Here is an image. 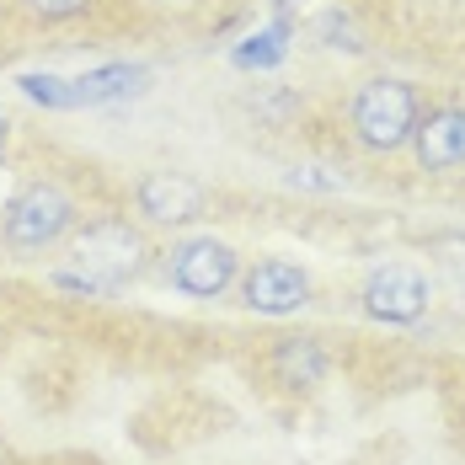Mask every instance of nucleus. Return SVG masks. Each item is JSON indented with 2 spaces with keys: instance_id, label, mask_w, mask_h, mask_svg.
I'll use <instances>...</instances> for the list:
<instances>
[{
  "instance_id": "f257e3e1",
  "label": "nucleus",
  "mask_w": 465,
  "mask_h": 465,
  "mask_svg": "<svg viewBox=\"0 0 465 465\" xmlns=\"http://www.w3.org/2000/svg\"><path fill=\"white\" fill-rule=\"evenodd\" d=\"M64 262H70V283L86 289H129L150 273L155 262V241L134 214H81V225L64 241Z\"/></svg>"
},
{
  "instance_id": "f03ea898",
  "label": "nucleus",
  "mask_w": 465,
  "mask_h": 465,
  "mask_svg": "<svg viewBox=\"0 0 465 465\" xmlns=\"http://www.w3.org/2000/svg\"><path fill=\"white\" fill-rule=\"evenodd\" d=\"M422 86L407 75H370L342 96V129L364 155H401L422 113Z\"/></svg>"
},
{
  "instance_id": "7ed1b4c3",
  "label": "nucleus",
  "mask_w": 465,
  "mask_h": 465,
  "mask_svg": "<svg viewBox=\"0 0 465 465\" xmlns=\"http://www.w3.org/2000/svg\"><path fill=\"white\" fill-rule=\"evenodd\" d=\"M75 225H81V203L59 177H33L0 203V246L16 257L59 252Z\"/></svg>"
},
{
  "instance_id": "20e7f679",
  "label": "nucleus",
  "mask_w": 465,
  "mask_h": 465,
  "mask_svg": "<svg viewBox=\"0 0 465 465\" xmlns=\"http://www.w3.org/2000/svg\"><path fill=\"white\" fill-rule=\"evenodd\" d=\"M161 268H166V283L187 300H220L241 279V252L220 235H183L172 241Z\"/></svg>"
},
{
  "instance_id": "39448f33",
  "label": "nucleus",
  "mask_w": 465,
  "mask_h": 465,
  "mask_svg": "<svg viewBox=\"0 0 465 465\" xmlns=\"http://www.w3.org/2000/svg\"><path fill=\"white\" fill-rule=\"evenodd\" d=\"M203 209H209V187L187 172L155 166L134 183V220L144 231H187L203 220Z\"/></svg>"
},
{
  "instance_id": "423d86ee",
  "label": "nucleus",
  "mask_w": 465,
  "mask_h": 465,
  "mask_svg": "<svg viewBox=\"0 0 465 465\" xmlns=\"http://www.w3.org/2000/svg\"><path fill=\"white\" fill-rule=\"evenodd\" d=\"M428 305H433V279H428V268H418V262H380L370 279H364V289H359V311L370 322H385V326L422 322Z\"/></svg>"
},
{
  "instance_id": "0eeeda50",
  "label": "nucleus",
  "mask_w": 465,
  "mask_h": 465,
  "mask_svg": "<svg viewBox=\"0 0 465 465\" xmlns=\"http://www.w3.org/2000/svg\"><path fill=\"white\" fill-rule=\"evenodd\" d=\"M407 150L422 177H465V96L422 102Z\"/></svg>"
},
{
  "instance_id": "6e6552de",
  "label": "nucleus",
  "mask_w": 465,
  "mask_h": 465,
  "mask_svg": "<svg viewBox=\"0 0 465 465\" xmlns=\"http://www.w3.org/2000/svg\"><path fill=\"white\" fill-rule=\"evenodd\" d=\"M235 294H241V305L252 316H273L279 322V316H300L311 305L316 283H311V273L300 262H289V257H257L252 268H241Z\"/></svg>"
},
{
  "instance_id": "1a4fd4ad",
  "label": "nucleus",
  "mask_w": 465,
  "mask_h": 465,
  "mask_svg": "<svg viewBox=\"0 0 465 465\" xmlns=\"http://www.w3.org/2000/svg\"><path fill=\"white\" fill-rule=\"evenodd\" d=\"M262 370L268 380L289 391V396H311L331 374V353L322 348V337H273L268 353H262Z\"/></svg>"
},
{
  "instance_id": "9d476101",
  "label": "nucleus",
  "mask_w": 465,
  "mask_h": 465,
  "mask_svg": "<svg viewBox=\"0 0 465 465\" xmlns=\"http://www.w3.org/2000/svg\"><path fill=\"white\" fill-rule=\"evenodd\" d=\"M144 92V70L140 64H107V70H92L81 81H70V102H86V107H102V102H124V96Z\"/></svg>"
},
{
  "instance_id": "9b49d317",
  "label": "nucleus",
  "mask_w": 465,
  "mask_h": 465,
  "mask_svg": "<svg viewBox=\"0 0 465 465\" xmlns=\"http://www.w3.org/2000/svg\"><path fill=\"white\" fill-rule=\"evenodd\" d=\"M16 16H27L33 27H59V22H75L92 11V0H11Z\"/></svg>"
},
{
  "instance_id": "f8f14e48",
  "label": "nucleus",
  "mask_w": 465,
  "mask_h": 465,
  "mask_svg": "<svg viewBox=\"0 0 465 465\" xmlns=\"http://www.w3.org/2000/svg\"><path fill=\"white\" fill-rule=\"evenodd\" d=\"M428 262L455 283V289H465V235H433L428 241Z\"/></svg>"
},
{
  "instance_id": "ddd939ff",
  "label": "nucleus",
  "mask_w": 465,
  "mask_h": 465,
  "mask_svg": "<svg viewBox=\"0 0 465 465\" xmlns=\"http://www.w3.org/2000/svg\"><path fill=\"white\" fill-rule=\"evenodd\" d=\"M273 59H283L279 33H262V38H252V44L235 54V64H246V70H257V64H273Z\"/></svg>"
},
{
  "instance_id": "4468645a",
  "label": "nucleus",
  "mask_w": 465,
  "mask_h": 465,
  "mask_svg": "<svg viewBox=\"0 0 465 465\" xmlns=\"http://www.w3.org/2000/svg\"><path fill=\"white\" fill-rule=\"evenodd\" d=\"M316 33L326 38V48H364L353 38V27H348V16H337V11H326L322 22H316Z\"/></svg>"
},
{
  "instance_id": "2eb2a0df",
  "label": "nucleus",
  "mask_w": 465,
  "mask_h": 465,
  "mask_svg": "<svg viewBox=\"0 0 465 465\" xmlns=\"http://www.w3.org/2000/svg\"><path fill=\"white\" fill-rule=\"evenodd\" d=\"M444 412H450V433L460 439V450H465V374L444 391Z\"/></svg>"
},
{
  "instance_id": "dca6fc26",
  "label": "nucleus",
  "mask_w": 465,
  "mask_h": 465,
  "mask_svg": "<svg viewBox=\"0 0 465 465\" xmlns=\"http://www.w3.org/2000/svg\"><path fill=\"white\" fill-rule=\"evenodd\" d=\"M5 155H11V118L0 113V161H5Z\"/></svg>"
},
{
  "instance_id": "f3484780",
  "label": "nucleus",
  "mask_w": 465,
  "mask_h": 465,
  "mask_svg": "<svg viewBox=\"0 0 465 465\" xmlns=\"http://www.w3.org/2000/svg\"><path fill=\"white\" fill-rule=\"evenodd\" d=\"M5 348H11V331H5V322H0V359H5Z\"/></svg>"
},
{
  "instance_id": "a211bd4d",
  "label": "nucleus",
  "mask_w": 465,
  "mask_h": 465,
  "mask_svg": "<svg viewBox=\"0 0 465 465\" xmlns=\"http://www.w3.org/2000/svg\"><path fill=\"white\" fill-rule=\"evenodd\" d=\"M0 465H16L11 460V450H5V439H0Z\"/></svg>"
},
{
  "instance_id": "6ab92c4d",
  "label": "nucleus",
  "mask_w": 465,
  "mask_h": 465,
  "mask_svg": "<svg viewBox=\"0 0 465 465\" xmlns=\"http://www.w3.org/2000/svg\"><path fill=\"white\" fill-rule=\"evenodd\" d=\"M64 465H96V460H64Z\"/></svg>"
}]
</instances>
